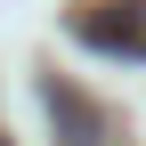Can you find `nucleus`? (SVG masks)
I'll return each instance as SVG.
<instances>
[{"label": "nucleus", "mask_w": 146, "mask_h": 146, "mask_svg": "<svg viewBox=\"0 0 146 146\" xmlns=\"http://www.w3.org/2000/svg\"><path fill=\"white\" fill-rule=\"evenodd\" d=\"M73 41H89L98 57H146V0H81Z\"/></svg>", "instance_id": "obj_1"}, {"label": "nucleus", "mask_w": 146, "mask_h": 146, "mask_svg": "<svg viewBox=\"0 0 146 146\" xmlns=\"http://www.w3.org/2000/svg\"><path fill=\"white\" fill-rule=\"evenodd\" d=\"M41 106H49V122H65V146H98V138H114V122H106L81 89H65V81H49Z\"/></svg>", "instance_id": "obj_2"}]
</instances>
